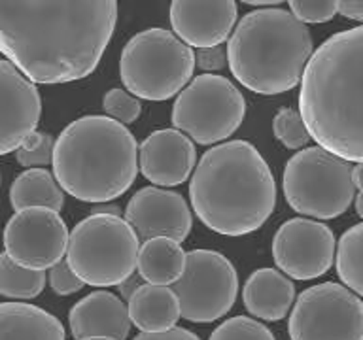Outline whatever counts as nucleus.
Here are the masks:
<instances>
[{
	"instance_id": "1",
	"label": "nucleus",
	"mask_w": 363,
	"mask_h": 340,
	"mask_svg": "<svg viewBox=\"0 0 363 340\" xmlns=\"http://www.w3.org/2000/svg\"><path fill=\"white\" fill-rule=\"evenodd\" d=\"M118 23L113 0L0 2V53L36 84L95 72Z\"/></svg>"
},
{
	"instance_id": "2",
	"label": "nucleus",
	"mask_w": 363,
	"mask_h": 340,
	"mask_svg": "<svg viewBox=\"0 0 363 340\" xmlns=\"http://www.w3.org/2000/svg\"><path fill=\"white\" fill-rule=\"evenodd\" d=\"M299 115L335 157L363 164V25L318 45L301 78Z\"/></svg>"
},
{
	"instance_id": "3",
	"label": "nucleus",
	"mask_w": 363,
	"mask_h": 340,
	"mask_svg": "<svg viewBox=\"0 0 363 340\" xmlns=\"http://www.w3.org/2000/svg\"><path fill=\"white\" fill-rule=\"evenodd\" d=\"M193 212L210 231L244 237L265 225L277 206V181L257 147L231 140L210 147L189 181Z\"/></svg>"
},
{
	"instance_id": "4",
	"label": "nucleus",
	"mask_w": 363,
	"mask_h": 340,
	"mask_svg": "<svg viewBox=\"0 0 363 340\" xmlns=\"http://www.w3.org/2000/svg\"><path fill=\"white\" fill-rule=\"evenodd\" d=\"M51 164L62 193L84 203H110L135 183L138 144L108 115H84L57 136Z\"/></svg>"
},
{
	"instance_id": "5",
	"label": "nucleus",
	"mask_w": 363,
	"mask_h": 340,
	"mask_svg": "<svg viewBox=\"0 0 363 340\" xmlns=\"http://www.w3.org/2000/svg\"><path fill=\"white\" fill-rule=\"evenodd\" d=\"M227 64L257 95H280L301 84L311 55V30L284 8L248 11L227 42Z\"/></svg>"
},
{
	"instance_id": "6",
	"label": "nucleus",
	"mask_w": 363,
	"mask_h": 340,
	"mask_svg": "<svg viewBox=\"0 0 363 340\" xmlns=\"http://www.w3.org/2000/svg\"><path fill=\"white\" fill-rule=\"evenodd\" d=\"M195 70V53L167 28H146L125 44L119 76L129 95L169 101L186 87Z\"/></svg>"
},
{
	"instance_id": "7",
	"label": "nucleus",
	"mask_w": 363,
	"mask_h": 340,
	"mask_svg": "<svg viewBox=\"0 0 363 340\" xmlns=\"http://www.w3.org/2000/svg\"><path fill=\"white\" fill-rule=\"evenodd\" d=\"M140 242L121 215L91 214L68 234L65 261L87 285L112 288L136 271Z\"/></svg>"
},
{
	"instance_id": "8",
	"label": "nucleus",
	"mask_w": 363,
	"mask_h": 340,
	"mask_svg": "<svg viewBox=\"0 0 363 340\" xmlns=\"http://www.w3.org/2000/svg\"><path fill=\"white\" fill-rule=\"evenodd\" d=\"M282 189L289 208L314 220L339 217L356 197L352 164L318 146L303 147L286 163Z\"/></svg>"
},
{
	"instance_id": "9",
	"label": "nucleus",
	"mask_w": 363,
	"mask_h": 340,
	"mask_svg": "<svg viewBox=\"0 0 363 340\" xmlns=\"http://www.w3.org/2000/svg\"><path fill=\"white\" fill-rule=\"evenodd\" d=\"M246 115V101L231 79L201 74L180 91L172 106V125L197 144L210 146L227 140Z\"/></svg>"
},
{
	"instance_id": "10",
	"label": "nucleus",
	"mask_w": 363,
	"mask_h": 340,
	"mask_svg": "<svg viewBox=\"0 0 363 340\" xmlns=\"http://www.w3.org/2000/svg\"><path fill=\"white\" fill-rule=\"evenodd\" d=\"M170 289L180 305V317L193 323L216 322L237 300V268L220 251L193 249L186 254L184 272Z\"/></svg>"
},
{
	"instance_id": "11",
	"label": "nucleus",
	"mask_w": 363,
	"mask_h": 340,
	"mask_svg": "<svg viewBox=\"0 0 363 340\" xmlns=\"http://www.w3.org/2000/svg\"><path fill=\"white\" fill-rule=\"evenodd\" d=\"M291 340H363V300L337 282L305 289L294 302Z\"/></svg>"
},
{
	"instance_id": "12",
	"label": "nucleus",
	"mask_w": 363,
	"mask_h": 340,
	"mask_svg": "<svg viewBox=\"0 0 363 340\" xmlns=\"http://www.w3.org/2000/svg\"><path fill=\"white\" fill-rule=\"evenodd\" d=\"M2 240L4 254L16 265L44 272L65 259L68 227L53 210H19L6 223Z\"/></svg>"
},
{
	"instance_id": "13",
	"label": "nucleus",
	"mask_w": 363,
	"mask_h": 340,
	"mask_svg": "<svg viewBox=\"0 0 363 340\" xmlns=\"http://www.w3.org/2000/svg\"><path fill=\"white\" fill-rule=\"evenodd\" d=\"M333 231L322 221L294 217L280 225L272 238V259L284 276L314 280L323 276L335 261Z\"/></svg>"
},
{
	"instance_id": "14",
	"label": "nucleus",
	"mask_w": 363,
	"mask_h": 340,
	"mask_svg": "<svg viewBox=\"0 0 363 340\" xmlns=\"http://www.w3.org/2000/svg\"><path fill=\"white\" fill-rule=\"evenodd\" d=\"M130 229L144 242L152 238H170L184 242L193 227V217L186 198L180 193L150 186L130 197L125 217Z\"/></svg>"
},
{
	"instance_id": "15",
	"label": "nucleus",
	"mask_w": 363,
	"mask_h": 340,
	"mask_svg": "<svg viewBox=\"0 0 363 340\" xmlns=\"http://www.w3.org/2000/svg\"><path fill=\"white\" fill-rule=\"evenodd\" d=\"M42 98L11 62L0 59V155L17 152L38 127Z\"/></svg>"
},
{
	"instance_id": "16",
	"label": "nucleus",
	"mask_w": 363,
	"mask_h": 340,
	"mask_svg": "<svg viewBox=\"0 0 363 340\" xmlns=\"http://www.w3.org/2000/svg\"><path fill=\"white\" fill-rule=\"evenodd\" d=\"M170 25L174 36L187 47H216L229 38L238 8L233 0L218 2H193V0H176L169 10Z\"/></svg>"
},
{
	"instance_id": "17",
	"label": "nucleus",
	"mask_w": 363,
	"mask_h": 340,
	"mask_svg": "<svg viewBox=\"0 0 363 340\" xmlns=\"http://www.w3.org/2000/svg\"><path fill=\"white\" fill-rule=\"evenodd\" d=\"M197 149L176 129L153 130L138 146V170L155 187L180 186L195 170Z\"/></svg>"
},
{
	"instance_id": "18",
	"label": "nucleus",
	"mask_w": 363,
	"mask_h": 340,
	"mask_svg": "<svg viewBox=\"0 0 363 340\" xmlns=\"http://www.w3.org/2000/svg\"><path fill=\"white\" fill-rule=\"evenodd\" d=\"M68 325L76 340L95 336L125 340L130 331L127 305L110 291H93L78 300L68 314Z\"/></svg>"
},
{
	"instance_id": "19",
	"label": "nucleus",
	"mask_w": 363,
	"mask_h": 340,
	"mask_svg": "<svg viewBox=\"0 0 363 340\" xmlns=\"http://www.w3.org/2000/svg\"><path fill=\"white\" fill-rule=\"evenodd\" d=\"M246 310L263 322H280L295 302V285L277 268H257L242 288Z\"/></svg>"
},
{
	"instance_id": "20",
	"label": "nucleus",
	"mask_w": 363,
	"mask_h": 340,
	"mask_svg": "<svg viewBox=\"0 0 363 340\" xmlns=\"http://www.w3.org/2000/svg\"><path fill=\"white\" fill-rule=\"evenodd\" d=\"M59 317L30 302H0V340H65Z\"/></svg>"
},
{
	"instance_id": "21",
	"label": "nucleus",
	"mask_w": 363,
	"mask_h": 340,
	"mask_svg": "<svg viewBox=\"0 0 363 340\" xmlns=\"http://www.w3.org/2000/svg\"><path fill=\"white\" fill-rule=\"evenodd\" d=\"M130 323L140 333H161L176 327L180 319V305L174 291L164 285L144 283L127 300Z\"/></svg>"
},
{
	"instance_id": "22",
	"label": "nucleus",
	"mask_w": 363,
	"mask_h": 340,
	"mask_svg": "<svg viewBox=\"0 0 363 340\" xmlns=\"http://www.w3.org/2000/svg\"><path fill=\"white\" fill-rule=\"evenodd\" d=\"M186 266V251L170 238H152L142 244L136 259V271L146 283L174 285Z\"/></svg>"
},
{
	"instance_id": "23",
	"label": "nucleus",
	"mask_w": 363,
	"mask_h": 340,
	"mask_svg": "<svg viewBox=\"0 0 363 340\" xmlns=\"http://www.w3.org/2000/svg\"><path fill=\"white\" fill-rule=\"evenodd\" d=\"M11 208H48L59 212L65 204V193L53 174L45 169H28L17 176L10 187Z\"/></svg>"
},
{
	"instance_id": "24",
	"label": "nucleus",
	"mask_w": 363,
	"mask_h": 340,
	"mask_svg": "<svg viewBox=\"0 0 363 340\" xmlns=\"http://www.w3.org/2000/svg\"><path fill=\"white\" fill-rule=\"evenodd\" d=\"M335 266L346 289L363 297V223L342 232L335 249Z\"/></svg>"
},
{
	"instance_id": "25",
	"label": "nucleus",
	"mask_w": 363,
	"mask_h": 340,
	"mask_svg": "<svg viewBox=\"0 0 363 340\" xmlns=\"http://www.w3.org/2000/svg\"><path fill=\"white\" fill-rule=\"evenodd\" d=\"M45 288V272L28 271L16 265L8 255L0 254V295L6 299L28 300L38 297Z\"/></svg>"
},
{
	"instance_id": "26",
	"label": "nucleus",
	"mask_w": 363,
	"mask_h": 340,
	"mask_svg": "<svg viewBox=\"0 0 363 340\" xmlns=\"http://www.w3.org/2000/svg\"><path fill=\"white\" fill-rule=\"evenodd\" d=\"M272 132L278 142H282L288 149H303L311 142L308 130H306L299 112L294 108H282L278 110L272 119Z\"/></svg>"
},
{
	"instance_id": "27",
	"label": "nucleus",
	"mask_w": 363,
	"mask_h": 340,
	"mask_svg": "<svg viewBox=\"0 0 363 340\" xmlns=\"http://www.w3.org/2000/svg\"><path fill=\"white\" fill-rule=\"evenodd\" d=\"M210 340H277L265 323L246 316L229 317L210 334Z\"/></svg>"
},
{
	"instance_id": "28",
	"label": "nucleus",
	"mask_w": 363,
	"mask_h": 340,
	"mask_svg": "<svg viewBox=\"0 0 363 340\" xmlns=\"http://www.w3.org/2000/svg\"><path fill=\"white\" fill-rule=\"evenodd\" d=\"M53 144H55L53 136L42 132V130H34L16 152L17 163L21 166H27V170L50 164L51 155H53Z\"/></svg>"
},
{
	"instance_id": "29",
	"label": "nucleus",
	"mask_w": 363,
	"mask_h": 340,
	"mask_svg": "<svg viewBox=\"0 0 363 340\" xmlns=\"http://www.w3.org/2000/svg\"><path fill=\"white\" fill-rule=\"evenodd\" d=\"M102 108L108 113V118L125 125V127L135 123L142 113L140 101L136 96L129 95L127 91L118 89V87H113V89H110L104 95V98H102Z\"/></svg>"
},
{
	"instance_id": "30",
	"label": "nucleus",
	"mask_w": 363,
	"mask_h": 340,
	"mask_svg": "<svg viewBox=\"0 0 363 340\" xmlns=\"http://www.w3.org/2000/svg\"><path fill=\"white\" fill-rule=\"evenodd\" d=\"M288 8L289 13L303 25L331 21L339 13L337 2L333 0H289Z\"/></svg>"
},
{
	"instance_id": "31",
	"label": "nucleus",
	"mask_w": 363,
	"mask_h": 340,
	"mask_svg": "<svg viewBox=\"0 0 363 340\" xmlns=\"http://www.w3.org/2000/svg\"><path fill=\"white\" fill-rule=\"evenodd\" d=\"M50 285L57 295L67 297V295L78 293L85 283L70 271L67 261L62 259L50 268Z\"/></svg>"
},
{
	"instance_id": "32",
	"label": "nucleus",
	"mask_w": 363,
	"mask_h": 340,
	"mask_svg": "<svg viewBox=\"0 0 363 340\" xmlns=\"http://www.w3.org/2000/svg\"><path fill=\"white\" fill-rule=\"evenodd\" d=\"M195 67L203 70V74H214L227 67V51L221 45L204 47L195 53Z\"/></svg>"
},
{
	"instance_id": "33",
	"label": "nucleus",
	"mask_w": 363,
	"mask_h": 340,
	"mask_svg": "<svg viewBox=\"0 0 363 340\" xmlns=\"http://www.w3.org/2000/svg\"><path fill=\"white\" fill-rule=\"evenodd\" d=\"M133 340H201L195 333L184 327H172L161 333H140Z\"/></svg>"
},
{
	"instance_id": "34",
	"label": "nucleus",
	"mask_w": 363,
	"mask_h": 340,
	"mask_svg": "<svg viewBox=\"0 0 363 340\" xmlns=\"http://www.w3.org/2000/svg\"><path fill=\"white\" fill-rule=\"evenodd\" d=\"M337 8H339L340 16H345L346 19H352V21L363 23V2L362 0H348V2H337Z\"/></svg>"
},
{
	"instance_id": "35",
	"label": "nucleus",
	"mask_w": 363,
	"mask_h": 340,
	"mask_svg": "<svg viewBox=\"0 0 363 340\" xmlns=\"http://www.w3.org/2000/svg\"><path fill=\"white\" fill-rule=\"evenodd\" d=\"M142 285H144V280L140 278V274H138V272H133L127 280H123V282L119 283V291H121L125 300H129L130 297L135 295L136 289L142 288Z\"/></svg>"
},
{
	"instance_id": "36",
	"label": "nucleus",
	"mask_w": 363,
	"mask_h": 340,
	"mask_svg": "<svg viewBox=\"0 0 363 340\" xmlns=\"http://www.w3.org/2000/svg\"><path fill=\"white\" fill-rule=\"evenodd\" d=\"M352 181H354V187L362 191L363 189V164H356V166H352Z\"/></svg>"
},
{
	"instance_id": "37",
	"label": "nucleus",
	"mask_w": 363,
	"mask_h": 340,
	"mask_svg": "<svg viewBox=\"0 0 363 340\" xmlns=\"http://www.w3.org/2000/svg\"><path fill=\"white\" fill-rule=\"evenodd\" d=\"M354 200H356V212L357 215L363 220V189L359 193H357L356 197H354Z\"/></svg>"
},
{
	"instance_id": "38",
	"label": "nucleus",
	"mask_w": 363,
	"mask_h": 340,
	"mask_svg": "<svg viewBox=\"0 0 363 340\" xmlns=\"http://www.w3.org/2000/svg\"><path fill=\"white\" fill-rule=\"evenodd\" d=\"M84 340H113V339H102V336H95V339H84Z\"/></svg>"
},
{
	"instance_id": "39",
	"label": "nucleus",
	"mask_w": 363,
	"mask_h": 340,
	"mask_svg": "<svg viewBox=\"0 0 363 340\" xmlns=\"http://www.w3.org/2000/svg\"><path fill=\"white\" fill-rule=\"evenodd\" d=\"M0 181H2V176H0Z\"/></svg>"
}]
</instances>
